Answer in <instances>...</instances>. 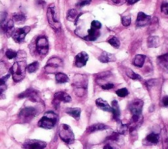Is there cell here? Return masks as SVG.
Here are the masks:
<instances>
[{"instance_id":"18","label":"cell","mask_w":168,"mask_h":149,"mask_svg":"<svg viewBox=\"0 0 168 149\" xmlns=\"http://www.w3.org/2000/svg\"><path fill=\"white\" fill-rule=\"evenodd\" d=\"M2 31L5 33L7 37H11L14 32H15V26H14V22L12 20H9L2 29Z\"/></svg>"},{"instance_id":"34","label":"cell","mask_w":168,"mask_h":149,"mask_svg":"<svg viewBox=\"0 0 168 149\" xmlns=\"http://www.w3.org/2000/svg\"><path fill=\"white\" fill-rule=\"evenodd\" d=\"M108 43L115 49H118L119 46H120V42L116 37H112L110 38L108 40Z\"/></svg>"},{"instance_id":"40","label":"cell","mask_w":168,"mask_h":149,"mask_svg":"<svg viewBox=\"0 0 168 149\" xmlns=\"http://www.w3.org/2000/svg\"><path fill=\"white\" fill-rule=\"evenodd\" d=\"M119 134L116 132L112 133L111 135H110L107 137V139L112 141H118L119 140Z\"/></svg>"},{"instance_id":"26","label":"cell","mask_w":168,"mask_h":149,"mask_svg":"<svg viewBox=\"0 0 168 149\" xmlns=\"http://www.w3.org/2000/svg\"><path fill=\"white\" fill-rule=\"evenodd\" d=\"M66 114L72 117L76 121H79L80 118V115L81 110L80 108H67L65 110Z\"/></svg>"},{"instance_id":"33","label":"cell","mask_w":168,"mask_h":149,"mask_svg":"<svg viewBox=\"0 0 168 149\" xmlns=\"http://www.w3.org/2000/svg\"><path fill=\"white\" fill-rule=\"evenodd\" d=\"M126 75H127L128 77H129L130 79H133V80H141L142 79V77L141 76L135 73V72H133L131 69H127L126 70Z\"/></svg>"},{"instance_id":"11","label":"cell","mask_w":168,"mask_h":149,"mask_svg":"<svg viewBox=\"0 0 168 149\" xmlns=\"http://www.w3.org/2000/svg\"><path fill=\"white\" fill-rule=\"evenodd\" d=\"M18 98L19 99L28 98H30V99L33 102H40V101H41V99L39 97V95H38V94L37 92V91L32 88H28L25 91V92H23L21 93L20 94H18Z\"/></svg>"},{"instance_id":"39","label":"cell","mask_w":168,"mask_h":149,"mask_svg":"<svg viewBox=\"0 0 168 149\" xmlns=\"http://www.w3.org/2000/svg\"><path fill=\"white\" fill-rule=\"evenodd\" d=\"M92 0H78L76 3V6L79 8L83 7L84 6H88V5L92 3Z\"/></svg>"},{"instance_id":"14","label":"cell","mask_w":168,"mask_h":149,"mask_svg":"<svg viewBox=\"0 0 168 149\" xmlns=\"http://www.w3.org/2000/svg\"><path fill=\"white\" fill-rule=\"evenodd\" d=\"M151 22V16L147 15L143 12H139L138 13L137 18L136 20V26L137 27H144L150 24Z\"/></svg>"},{"instance_id":"22","label":"cell","mask_w":168,"mask_h":149,"mask_svg":"<svg viewBox=\"0 0 168 149\" xmlns=\"http://www.w3.org/2000/svg\"><path fill=\"white\" fill-rule=\"evenodd\" d=\"M159 135H158L156 133H150L149 135H148L145 139L144 145H157L159 142Z\"/></svg>"},{"instance_id":"8","label":"cell","mask_w":168,"mask_h":149,"mask_svg":"<svg viewBox=\"0 0 168 149\" xmlns=\"http://www.w3.org/2000/svg\"><path fill=\"white\" fill-rule=\"evenodd\" d=\"M38 109L36 107H26L22 108L18 114V118L23 122H28L37 115Z\"/></svg>"},{"instance_id":"48","label":"cell","mask_w":168,"mask_h":149,"mask_svg":"<svg viewBox=\"0 0 168 149\" xmlns=\"http://www.w3.org/2000/svg\"><path fill=\"white\" fill-rule=\"evenodd\" d=\"M112 2L118 6H122L123 3L126 2V0H112Z\"/></svg>"},{"instance_id":"6","label":"cell","mask_w":168,"mask_h":149,"mask_svg":"<svg viewBox=\"0 0 168 149\" xmlns=\"http://www.w3.org/2000/svg\"><path fill=\"white\" fill-rule=\"evenodd\" d=\"M62 61L58 57L51 58L48 60L45 67V70L47 73L57 74L59 73V70L62 67Z\"/></svg>"},{"instance_id":"3","label":"cell","mask_w":168,"mask_h":149,"mask_svg":"<svg viewBox=\"0 0 168 149\" xmlns=\"http://www.w3.org/2000/svg\"><path fill=\"white\" fill-rule=\"evenodd\" d=\"M72 86L75 94L79 97H82L86 92L88 86V78L85 75H76Z\"/></svg>"},{"instance_id":"31","label":"cell","mask_w":168,"mask_h":149,"mask_svg":"<svg viewBox=\"0 0 168 149\" xmlns=\"http://www.w3.org/2000/svg\"><path fill=\"white\" fill-rule=\"evenodd\" d=\"M13 20L18 24H22L26 21V16L22 13H17L13 15Z\"/></svg>"},{"instance_id":"20","label":"cell","mask_w":168,"mask_h":149,"mask_svg":"<svg viewBox=\"0 0 168 149\" xmlns=\"http://www.w3.org/2000/svg\"><path fill=\"white\" fill-rule=\"evenodd\" d=\"M100 33L99 30L91 27L88 30V35L84 37V39L88 41H94L97 39V38L100 36Z\"/></svg>"},{"instance_id":"30","label":"cell","mask_w":168,"mask_h":149,"mask_svg":"<svg viewBox=\"0 0 168 149\" xmlns=\"http://www.w3.org/2000/svg\"><path fill=\"white\" fill-rule=\"evenodd\" d=\"M55 79H56L57 83L59 84L66 83H68V82L69 81L68 76L66 74L61 73V72H59V73H57V74H55Z\"/></svg>"},{"instance_id":"49","label":"cell","mask_w":168,"mask_h":149,"mask_svg":"<svg viewBox=\"0 0 168 149\" xmlns=\"http://www.w3.org/2000/svg\"><path fill=\"white\" fill-rule=\"evenodd\" d=\"M126 1L129 5L132 6V5H134L135 3H137L138 2H139V0H126Z\"/></svg>"},{"instance_id":"9","label":"cell","mask_w":168,"mask_h":149,"mask_svg":"<svg viewBox=\"0 0 168 149\" xmlns=\"http://www.w3.org/2000/svg\"><path fill=\"white\" fill-rule=\"evenodd\" d=\"M72 101V98L70 95L64 92H57L54 94V98L53 100L52 103L54 105L55 108L58 109L61 102L64 103H69Z\"/></svg>"},{"instance_id":"19","label":"cell","mask_w":168,"mask_h":149,"mask_svg":"<svg viewBox=\"0 0 168 149\" xmlns=\"http://www.w3.org/2000/svg\"><path fill=\"white\" fill-rule=\"evenodd\" d=\"M111 112L112 113V118L115 121H119L120 120V109L119 107L118 103L116 100H113L112 102Z\"/></svg>"},{"instance_id":"36","label":"cell","mask_w":168,"mask_h":149,"mask_svg":"<svg viewBox=\"0 0 168 149\" xmlns=\"http://www.w3.org/2000/svg\"><path fill=\"white\" fill-rule=\"evenodd\" d=\"M116 94L119 96V97L125 98L129 95V91L127 90V88H121L116 90Z\"/></svg>"},{"instance_id":"45","label":"cell","mask_w":168,"mask_h":149,"mask_svg":"<svg viewBox=\"0 0 168 149\" xmlns=\"http://www.w3.org/2000/svg\"><path fill=\"white\" fill-rule=\"evenodd\" d=\"M10 77V74L6 75V76H2V78H0V84H4L6 83L7 80Z\"/></svg>"},{"instance_id":"44","label":"cell","mask_w":168,"mask_h":149,"mask_svg":"<svg viewBox=\"0 0 168 149\" xmlns=\"http://www.w3.org/2000/svg\"><path fill=\"white\" fill-rule=\"evenodd\" d=\"M7 90V85L6 84H0V99L3 96L4 92H6Z\"/></svg>"},{"instance_id":"47","label":"cell","mask_w":168,"mask_h":149,"mask_svg":"<svg viewBox=\"0 0 168 149\" xmlns=\"http://www.w3.org/2000/svg\"><path fill=\"white\" fill-rule=\"evenodd\" d=\"M162 104L166 108H168V95L164 96L162 99Z\"/></svg>"},{"instance_id":"42","label":"cell","mask_w":168,"mask_h":149,"mask_svg":"<svg viewBox=\"0 0 168 149\" xmlns=\"http://www.w3.org/2000/svg\"><path fill=\"white\" fill-rule=\"evenodd\" d=\"M91 27L97 29V30H100L102 27V24L98 20H93L91 23Z\"/></svg>"},{"instance_id":"37","label":"cell","mask_w":168,"mask_h":149,"mask_svg":"<svg viewBox=\"0 0 168 149\" xmlns=\"http://www.w3.org/2000/svg\"><path fill=\"white\" fill-rule=\"evenodd\" d=\"M17 54L18 52L16 51L11 49H8L6 52V56L9 60H12L17 56Z\"/></svg>"},{"instance_id":"13","label":"cell","mask_w":168,"mask_h":149,"mask_svg":"<svg viewBox=\"0 0 168 149\" xmlns=\"http://www.w3.org/2000/svg\"><path fill=\"white\" fill-rule=\"evenodd\" d=\"M144 105L143 101L140 99H135L129 103V109L132 114H141L143 107Z\"/></svg>"},{"instance_id":"41","label":"cell","mask_w":168,"mask_h":149,"mask_svg":"<svg viewBox=\"0 0 168 149\" xmlns=\"http://www.w3.org/2000/svg\"><path fill=\"white\" fill-rule=\"evenodd\" d=\"M161 11L168 16V2H164L162 4L161 6Z\"/></svg>"},{"instance_id":"38","label":"cell","mask_w":168,"mask_h":149,"mask_svg":"<svg viewBox=\"0 0 168 149\" xmlns=\"http://www.w3.org/2000/svg\"><path fill=\"white\" fill-rule=\"evenodd\" d=\"M131 17L127 15V16H123L122 17V25L124 26H129L131 24Z\"/></svg>"},{"instance_id":"10","label":"cell","mask_w":168,"mask_h":149,"mask_svg":"<svg viewBox=\"0 0 168 149\" xmlns=\"http://www.w3.org/2000/svg\"><path fill=\"white\" fill-rule=\"evenodd\" d=\"M31 28L30 26H25L21 28H18L14 32L12 37L13 40L17 43H21L25 41V37L30 32Z\"/></svg>"},{"instance_id":"50","label":"cell","mask_w":168,"mask_h":149,"mask_svg":"<svg viewBox=\"0 0 168 149\" xmlns=\"http://www.w3.org/2000/svg\"><path fill=\"white\" fill-rule=\"evenodd\" d=\"M103 149H114L112 147L110 146V145H105L103 148Z\"/></svg>"},{"instance_id":"29","label":"cell","mask_w":168,"mask_h":149,"mask_svg":"<svg viewBox=\"0 0 168 149\" xmlns=\"http://www.w3.org/2000/svg\"><path fill=\"white\" fill-rule=\"evenodd\" d=\"M146 56L142 54L136 55L133 60V64L138 68H142L145 63Z\"/></svg>"},{"instance_id":"35","label":"cell","mask_w":168,"mask_h":149,"mask_svg":"<svg viewBox=\"0 0 168 149\" xmlns=\"http://www.w3.org/2000/svg\"><path fill=\"white\" fill-rule=\"evenodd\" d=\"M162 143H163V149H168V139L167 132L165 129H162Z\"/></svg>"},{"instance_id":"21","label":"cell","mask_w":168,"mask_h":149,"mask_svg":"<svg viewBox=\"0 0 168 149\" xmlns=\"http://www.w3.org/2000/svg\"><path fill=\"white\" fill-rule=\"evenodd\" d=\"M99 60L102 63H108V62L115 61L116 60V57L112 54H110L106 51H103L99 57Z\"/></svg>"},{"instance_id":"15","label":"cell","mask_w":168,"mask_h":149,"mask_svg":"<svg viewBox=\"0 0 168 149\" xmlns=\"http://www.w3.org/2000/svg\"><path fill=\"white\" fill-rule=\"evenodd\" d=\"M143 118L142 114H133L131 119L130 123L128 124L129 125V132H132L135 131L138 127L141 126V124L143 123Z\"/></svg>"},{"instance_id":"24","label":"cell","mask_w":168,"mask_h":149,"mask_svg":"<svg viewBox=\"0 0 168 149\" xmlns=\"http://www.w3.org/2000/svg\"><path fill=\"white\" fill-rule=\"evenodd\" d=\"M82 14V13H78L76 9H70L67 13L66 18L67 20L70 22H73L76 24V22H78L79 17Z\"/></svg>"},{"instance_id":"5","label":"cell","mask_w":168,"mask_h":149,"mask_svg":"<svg viewBox=\"0 0 168 149\" xmlns=\"http://www.w3.org/2000/svg\"><path fill=\"white\" fill-rule=\"evenodd\" d=\"M59 136L62 140L68 145H71L74 142L75 137L74 133L68 125L65 124L60 125L59 128Z\"/></svg>"},{"instance_id":"25","label":"cell","mask_w":168,"mask_h":149,"mask_svg":"<svg viewBox=\"0 0 168 149\" xmlns=\"http://www.w3.org/2000/svg\"><path fill=\"white\" fill-rule=\"evenodd\" d=\"M95 103L99 109L104 110V111L111 112V107L110 106L106 101H104L102 98L97 99L95 101Z\"/></svg>"},{"instance_id":"7","label":"cell","mask_w":168,"mask_h":149,"mask_svg":"<svg viewBox=\"0 0 168 149\" xmlns=\"http://www.w3.org/2000/svg\"><path fill=\"white\" fill-rule=\"evenodd\" d=\"M36 51L40 56H45L49 51V42L44 35L38 36L36 41Z\"/></svg>"},{"instance_id":"43","label":"cell","mask_w":168,"mask_h":149,"mask_svg":"<svg viewBox=\"0 0 168 149\" xmlns=\"http://www.w3.org/2000/svg\"><path fill=\"white\" fill-rule=\"evenodd\" d=\"M101 88L104 90H110L114 88V84L113 83H106L101 86Z\"/></svg>"},{"instance_id":"28","label":"cell","mask_w":168,"mask_h":149,"mask_svg":"<svg viewBox=\"0 0 168 149\" xmlns=\"http://www.w3.org/2000/svg\"><path fill=\"white\" fill-rule=\"evenodd\" d=\"M117 131L119 135H126V134L129 132V125L128 124H123L122 122L119 120V121L117 122Z\"/></svg>"},{"instance_id":"46","label":"cell","mask_w":168,"mask_h":149,"mask_svg":"<svg viewBox=\"0 0 168 149\" xmlns=\"http://www.w3.org/2000/svg\"><path fill=\"white\" fill-rule=\"evenodd\" d=\"M46 2L44 0H37L36 1V6L40 8H44L45 6Z\"/></svg>"},{"instance_id":"27","label":"cell","mask_w":168,"mask_h":149,"mask_svg":"<svg viewBox=\"0 0 168 149\" xmlns=\"http://www.w3.org/2000/svg\"><path fill=\"white\" fill-rule=\"evenodd\" d=\"M147 45L149 48H157L160 45V38L156 35L149 36L147 39Z\"/></svg>"},{"instance_id":"12","label":"cell","mask_w":168,"mask_h":149,"mask_svg":"<svg viewBox=\"0 0 168 149\" xmlns=\"http://www.w3.org/2000/svg\"><path fill=\"white\" fill-rule=\"evenodd\" d=\"M47 143L40 140H32L26 141L23 145L25 149H44L47 147Z\"/></svg>"},{"instance_id":"32","label":"cell","mask_w":168,"mask_h":149,"mask_svg":"<svg viewBox=\"0 0 168 149\" xmlns=\"http://www.w3.org/2000/svg\"><path fill=\"white\" fill-rule=\"evenodd\" d=\"M40 67V64L38 61H34L33 63L30 64V65H28L26 68V70L28 71V73H34L36 72L38 68Z\"/></svg>"},{"instance_id":"16","label":"cell","mask_w":168,"mask_h":149,"mask_svg":"<svg viewBox=\"0 0 168 149\" xmlns=\"http://www.w3.org/2000/svg\"><path fill=\"white\" fill-rule=\"evenodd\" d=\"M89 55L85 52H81L75 58V65L77 68H82L87 64Z\"/></svg>"},{"instance_id":"4","label":"cell","mask_w":168,"mask_h":149,"mask_svg":"<svg viewBox=\"0 0 168 149\" xmlns=\"http://www.w3.org/2000/svg\"><path fill=\"white\" fill-rule=\"evenodd\" d=\"M47 18L50 26L53 29L55 32L60 31L61 28V24L57 15L56 7L54 4H51L48 7L47 11Z\"/></svg>"},{"instance_id":"2","label":"cell","mask_w":168,"mask_h":149,"mask_svg":"<svg viewBox=\"0 0 168 149\" xmlns=\"http://www.w3.org/2000/svg\"><path fill=\"white\" fill-rule=\"evenodd\" d=\"M58 121V115L53 111L46 112L37 123V126L44 129H52Z\"/></svg>"},{"instance_id":"17","label":"cell","mask_w":168,"mask_h":149,"mask_svg":"<svg viewBox=\"0 0 168 149\" xmlns=\"http://www.w3.org/2000/svg\"><path fill=\"white\" fill-rule=\"evenodd\" d=\"M156 62L158 67L162 70L168 73V54L158 56L156 59Z\"/></svg>"},{"instance_id":"23","label":"cell","mask_w":168,"mask_h":149,"mask_svg":"<svg viewBox=\"0 0 168 149\" xmlns=\"http://www.w3.org/2000/svg\"><path fill=\"white\" fill-rule=\"evenodd\" d=\"M108 128L109 126H107V125H105L104 124H100V123L94 124L87 128V129H86V132H87L88 134H90L97 131L104 130V129H108Z\"/></svg>"},{"instance_id":"1","label":"cell","mask_w":168,"mask_h":149,"mask_svg":"<svg viewBox=\"0 0 168 149\" xmlns=\"http://www.w3.org/2000/svg\"><path fill=\"white\" fill-rule=\"evenodd\" d=\"M26 68V64L25 61H18L13 65L9 71L15 83H18L25 77Z\"/></svg>"}]
</instances>
